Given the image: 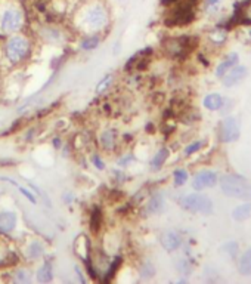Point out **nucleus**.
<instances>
[{"mask_svg": "<svg viewBox=\"0 0 251 284\" xmlns=\"http://www.w3.org/2000/svg\"><path fill=\"white\" fill-rule=\"evenodd\" d=\"M222 193L239 200H251V184L238 175H226L220 179Z\"/></svg>", "mask_w": 251, "mask_h": 284, "instance_id": "obj_1", "label": "nucleus"}, {"mask_svg": "<svg viewBox=\"0 0 251 284\" xmlns=\"http://www.w3.org/2000/svg\"><path fill=\"white\" fill-rule=\"evenodd\" d=\"M165 18V26H188L195 18L197 0H179Z\"/></svg>", "mask_w": 251, "mask_h": 284, "instance_id": "obj_2", "label": "nucleus"}, {"mask_svg": "<svg viewBox=\"0 0 251 284\" xmlns=\"http://www.w3.org/2000/svg\"><path fill=\"white\" fill-rule=\"evenodd\" d=\"M81 21L88 30L98 31L108 24V9L98 2L90 3L83 9Z\"/></svg>", "mask_w": 251, "mask_h": 284, "instance_id": "obj_3", "label": "nucleus"}, {"mask_svg": "<svg viewBox=\"0 0 251 284\" xmlns=\"http://www.w3.org/2000/svg\"><path fill=\"white\" fill-rule=\"evenodd\" d=\"M5 52H6V56L11 63H13V64L21 63L23 59L27 58V55L30 52V43L23 36H13L8 40V43L5 46Z\"/></svg>", "mask_w": 251, "mask_h": 284, "instance_id": "obj_4", "label": "nucleus"}, {"mask_svg": "<svg viewBox=\"0 0 251 284\" xmlns=\"http://www.w3.org/2000/svg\"><path fill=\"white\" fill-rule=\"evenodd\" d=\"M182 206L192 213L210 215L213 212V203L207 195L202 194H188L182 198Z\"/></svg>", "mask_w": 251, "mask_h": 284, "instance_id": "obj_5", "label": "nucleus"}, {"mask_svg": "<svg viewBox=\"0 0 251 284\" xmlns=\"http://www.w3.org/2000/svg\"><path fill=\"white\" fill-rule=\"evenodd\" d=\"M164 52L172 58H180L185 56L188 52L194 48V39L192 37H170L163 43Z\"/></svg>", "mask_w": 251, "mask_h": 284, "instance_id": "obj_6", "label": "nucleus"}, {"mask_svg": "<svg viewBox=\"0 0 251 284\" xmlns=\"http://www.w3.org/2000/svg\"><path fill=\"white\" fill-rule=\"evenodd\" d=\"M24 24V15L23 12L15 8V6H11V8H6L2 11V15H0V27L3 31L6 33H15L18 30H21V27Z\"/></svg>", "mask_w": 251, "mask_h": 284, "instance_id": "obj_7", "label": "nucleus"}, {"mask_svg": "<svg viewBox=\"0 0 251 284\" xmlns=\"http://www.w3.org/2000/svg\"><path fill=\"white\" fill-rule=\"evenodd\" d=\"M219 141L223 144L235 142L239 138V123L235 117H226L220 121L219 132H217Z\"/></svg>", "mask_w": 251, "mask_h": 284, "instance_id": "obj_8", "label": "nucleus"}, {"mask_svg": "<svg viewBox=\"0 0 251 284\" xmlns=\"http://www.w3.org/2000/svg\"><path fill=\"white\" fill-rule=\"evenodd\" d=\"M217 175L212 170H201L194 178V188L195 190H204V188H212L217 184Z\"/></svg>", "mask_w": 251, "mask_h": 284, "instance_id": "obj_9", "label": "nucleus"}, {"mask_svg": "<svg viewBox=\"0 0 251 284\" xmlns=\"http://www.w3.org/2000/svg\"><path fill=\"white\" fill-rule=\"evenodd\" d=\"M245 76H247V68L245 67L234 65L222 78H223V85H225L226 88H231V86L238 85L242 78H245Z\"/></svg>", "mask_w": 251, "mask_h": 284, "instance_id": "obj_10", "label": "nucleus"}, {"mask_svg": "<svg viewBox=\"0 0 251 284\" xmlns=\"http://www.w3.org/2000/svg\"><path fill=\"white\" fill-rule=\"evenodd\" d=\"M234 21L239 26H251V0H245L244 3H241V8L235 12Z\"/></svg>", "mask_w": 251, "mask_h": 284, "instance_id": "obj_11", "label": "nucleus"}, {"mask_svg": "<svg viewBox=\"0 0 251 284\" xmlns=\"http://www.w3.org/2000/svg\"><path fill=\"white\" fill-rule=\"evenodd\" d=\"M161 245L167 252H175L182 246V237L176 231H165L161 235Z\"/></svg>", "mask_w": 251, "mask_h": 284, "instance_id": "obj_12", "label": "nucleus"}, {"mask_svg": "<svg viewBox=\"0 0 251 284\" xmlns=\"http://www.w3.org/2000/svg\"><path fill=\"white\" fill-rule=\"evenodd\" d=\"M16 227V213L15 212H2L0 213V233H12Z\"/></svg>", "mask_w": 251, "mask_h": 284, "instance_id": "obj_13", "label": "nucleus"}, {"mask_svg": "<svg viewBox=\"0 0 251 284\" xmlns=\"http://www.w3.org/2000/svg\"><path fill=\"white\" fill-rule=\"evenodd\" d=\"M237 63H238V55L237 53H231L225 61L222 64H219V67L216 68V76L217 77H223L234 65H237Z\"/></svg>", "mask_w": 251, "mask_h": 284, "instance_id": "obj_14", "label": "nucleus"}, {"mask_svg": "<svg viewBox=\"0 0 251 284\" xmlns=\"http://www.w3.org/2000/svg\"><path fill=\"white\" fill-rule=\"evenodd\" d=\"M204 107L210 111H217L223 105V98L219 93H210L204 98Z\"/></svg>", "mask_w": 251, "mask_h": 284, "instance_id": "obj_15", "label": "nucleus"}, {"mask_svg": "<svg viewBox=\"0 0 251 284\" xmlns=\"http://www.w3.org/2000/svg\"><path fill=\"white\" fill-rule=\"evenodd\" d=\"M164 209V198L161 194H155L150 201H148V206H147V212L152 213V215H157L160 212H163Z\"/></svg>", "mask_w": 251, "mask_h": 284, "instance_id": "obj_16", "label": "nucleus"}, {"mask_svg": "<svg viewBox=\"0 0 251 284\" xmlns=\"http://www.w3.org/2000/svg\"><path fill=\"white\" fill-rule=\"evenodd\" d=\"M238 270L242 275H251V249L245 250L239 258Z\"/></svg>", "mask_w": 251, "mask_h": 284, "instance_id": "obj_17", "label": "nucleus"}, {"mask_svg": "<svg viewBox=\"0 0 251 284\" xmlns=\"http://www.w3.org/2000/svg\"><path fill=\"white\" fill-rule=\"evenodd\" d=\"M251 216V203H244L241 206L235 207L232 212V218L235 220H245Z\"/></svg>", "mask_w": 251, "mask_h": 284, "instance_id": "obj_18", "label": "nucleus"}, {"mask_svg": "<svg viewBox=\"0 0 251 284\" xmlns=\"http://www.w3.org/2000/svg\"><path fill=\"white\" fill-rule=\"evenodd\" d=\"M53 278V272H52V265L50 263H43V267H40L37 271V281L40 283H49Z\"/></svg>", "mask_w": 251, "mask_h": 284, "instance_id": "obj_19", "label": "nucleus"}, {"mask_svg": "<svg viewBox=\"0 0 251 284\" xmlns=\"http://www.w3.org/2000/svg\"><path fill=\"white\" fill-rule=\"evenodd\" d=\"M167 157H169V150H167V148H161V150L155 154V157L152 158V161H151L152 169H154V170H158V169L164 165V161L167 160Z\"/></svg>", "mask_w": 251, "mask_h": 284, "instance_id": "obj_20", "label": "nucleus"}, {"mask_svg": "<svg viewBox=\"0 0 251 284\" xmlns=\"http://www.w3.org/2000/svg\"><path fill=\"white\" fill-rule=\"evenodd\" d=\"M41 36L46 40H49V42H58L62 37L61 31L58 28H55V27H45L43 31H41Z\"/></svg>", "mask_w": 251, "mask_h": 284, "instance_id": "obj_21", "label": "nucleus"}, {"mask_svg": "<svg viewBox=\"0 0 251 284\" xmlns=\"http://www.w3.org/2000/svg\"><path fill=\"white\" fill-rule=\"evenodd\" d=\"M100 142H102V147L107 148V150H111L115 144V132L114 130H105L100 136Z\"/></svg>", "mask_w": 251, "mask_h": 284, "instance_id": "obj_22", "label": "nucleus"}, {"mask_svg": "<svg viewBox=\"0 0 251 284\" xmlns=\"http://www.w3.org/2000/svg\"><path fill=\"white\" fill-rule=\"evenodd\" d=\"M43 255V246L40 245L38 241H34L31 243L30 247H28V256L31 259H37Z\"/></svg>", "mask_w": 251, "mask_h": 284, "instance_id": "obj_23", "label": "nucleus"}, {"mask_svg": "<svg viewBox=\"0 0 251 284\" xmlns=\"http://www.w3.org/2000/svg\"><path fill=\"white\" fill-rule=\"evenodd\" d=\"M98 43H99V37L98 36H89V37H86L81 42V49L92 51V49H95L98 46Z\"/></svg>", "mask_w": 251, "mask_h": 284, "instance_id": "obj_24", "label": "nucleus"}, {"mask_svg": "<svg viewBox=\"0 0 251 284\" xmlns=\"http://www.w3.org/2000/svg\"><path fill=\"white\" fill-rule=\"evenodd\" d=\"M173 178H175L176 185H177V187H182L183 184H186V181H188V172L183 170V169H179V170H176L175 172Z\"/></svg>", "mask_w": 251, "mask_h": 284, "instance_id": "obj_25", "label": "nucleus"}, {"mask_svg": "<svg viewBox=\"0 0 251 284\" xmlns=\"http://www.w3.org/2000/svg\"><path fill=\"white\" fill-rule=\"evenodd\" d=\"M210 40H213L214 43H223L226 40V31L225 30H214V31H212L210 33Z\"/></svg>", "mask_w": 251, "mask_h": 284, "instance_id": "obj_26", "label": "nucleus"}, {"mask_svg": "<svg viewBox=\"0 0 251 284\" xmlns=\"http://www.w3.org/2000/svg\"><path fill=\"white\" fill-rule=\"evenodd\" d=\"M30 280H31V274L27 270H19L15 274V281L16 283H30Z\"/></svg>", "mask_w": 251, "mask_h": 284, "instance_id": "obj_27", "label": "nucleus"}, {"mask_svg": "<svg viewBox=\"0 0 251 284\" xmlns=\"http://www.w3.org/2000/svg\"><path fill=\"white\" fill-rule=\"evenodd\" d=\"M154 274H155V268L152 267L151 262H147V263L142 267V270H140V275H142L143 278H151Z\"/></svg>", "mask_w": 251, "mask_h": 284, "instance_id": "obj_28", "label": "nucleus"}, {"mask_svg": "<svg viewBox=\"0 0 251 284\" xmlns=\"http://www.w3.org/2000/svg\"><path fill=\"white\" fill-rule=\"evenodd\" d=\"M3 181L9 182V184H12V185H15V187H16V188H18V190H19V193H21V194H24L25 197H27V198H28V200H30V201H31V203H36V198H34V195H33V194H31V193H28V191H27V190H25V188H23V187H21V185H18V184H16V182L11 181V179H6V178H3Z\"/></svg>", "mask_w": 251, "mask_h": 284, "instance_id": "obj_29", "label": "nucleus"}, {"mask_svg": "<svg viewBox=\"0 0 251 284\" xmlns=\"http://www.w3.org/2000/svg\"><path fill=\"white\" fill-rule=\"evenodd\" d=\"M222 2H223V0H204V6H205L207 11H212V12H213V11L220 8Z\"/></svg>", "mask_w": 251, "mask_h": 284, "instance_id": "obj_30", "label": "nucleus"}, {"mask_svg": "<svg viewBox=\"0 0 251 284\" xmlns=\"http://www.w3.org/2000/svg\"><path fill=\"white\" fill-rule=\"evenodd\" d=\"M110 83H111V76H107L103 80H100L99 85L96 86V93H102V92L110 86Z\"/></svg>", "mask_w": 251, "mask_h": 284, "instance_id": "obj_31", "label": "nucleus"}, {"mask_svg": "<svg viewBox=\"0 0 251 284\" xmlns=\"http://www.w3.org/2000/svg\"><path fill=\"white\" fill-rule=\"evenodd\" d=\"M99 224H100V213L96 210H93V215H92V230L93 231H98V228H99Z\"/></svg>", "mask_w": 251, "mask_h": 284, "instance_id": "obj_32", "label": "nucleus"}, {"mask_svg": "<svg viewBox=\"0 0 251 284\" xmlns=\"http://www.w3.org/2000/svg\"><path fill=\"white\" fill-rule=\"evenodd\" d=\"M201 147H202V142H201V141L194 142V144H191L188 148L185 150V154L191 155V154H192V153H197V151L200 150Z\"/></svg>", "mask_w": 251, "mask_h": 284, "instance_id": "obj_33", "label": "nucleus"}, {"mask_svg": "<svg viewBox=\"0 0 251 284\" xmlns=\"http://www.w3.org/2000/svg\"><path fill=\"white\" fill-rule=\"evenodd\" d=\"M93 165H96V168L98 169H103V163H102V160H100L98 155H93Z\"/></svg>", "mask_w": 251, "mask_h": 284, "instance_id": "obj_34", "label": "nucleus"}, {"mask_svg": "<svg viewBox=\"0 0 251 284\" xmlns=\"http://www.w3.org/2000/svg\"><path fill=\"white\" fill-rule=\"evenodd\" d=\"M176 2H179V0H161L164 6H172V5H175Z\"/></svg>", "mask_w": 251, "mask_h": 284, "instance_id": "obj_35", "label": "nucleus"}]
</instances>
